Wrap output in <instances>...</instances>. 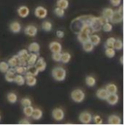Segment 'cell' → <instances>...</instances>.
Here are the masks:
<instances>
[{
	"instance_id": "14",
	"label": "cell",
	"mask_w": 124,
	"mask_h": 125,
	"mask_svg": "<svg viewBox=\"0 0 124 125\" xmlns=\"http://www.w3.org/2000/svg\"><path fill=\"white\" fill-rule=\"evenodd\" d=\"M25 78V83L28 86H34L37 83V79L36 76H32V75H24Z\"/></svg>"
},
{
	"instance_id": "30",
	"label": "cell",
	"mask_w": 124,
	"mask_h": 125,
	"mask_svg": "<svg viewBox=\"0 0 124 125\" xmlns=\"http://www.w3.org/2000/svg\"><path fill=\"white\" fill-rule=\"evenodd\" d=\"M85 83L89 86V87H92L94 86L95 84H96V79L92 77V76H88V77H86V79H85Z\"/></svg>"
},
{
	"instance_id": "12",
	"label": "cell",
	"mask_w": 124,
	"mask_h": 125,
	"mask_svg": "<svg viewBox=\"0 0 124 125\" xmlns=\"http://www.w3.org/2000/svg\"><path fill=\"white\" fill-rule=\"evenodd\" d=\"M49 47H50V50H51V52H52V53H53V52H61L62 46L59 42L53 41V42H52V43L50 44Z\"/></svg>"
},
{
	"instance_id": "28",
	"label": "cell",
	"mask_w": 124,
	"mask_h": 125,
	"mask_svg": "<svg viewBox=\"0 0 124 125\" xmlns=\"http://www.w3.org/2000/svg\"><path fill=\"white\" fill-rule=\"evenodd\" d=\"M105 54H106L107 57L113 58V57H114V55H115V50H114V48H106Z\"/></svg>"
},
{
	"instance_id": "33",
	"label": "cell",
	"mask_w": 124,
	"mask_h": 125,
	"mask_svg": "<svg viewBox=\"0 0 124 125\" xmlns=\"http://www.w3.org/2000/svg\"><path fill=\"white\" fill-rule=\"evenodd\" d=\"M56 5H57V7L66 10L69 7V2H68V0H57Z\"/></svg>"
},
{
	"instance_id": "13",
	"label": "cell",
	"mask_w": 124,
	"mask_h": 125,
	"mask_svg": "<svg viewBox=\"0 0 124 125\" xmlns=\"http://www.w3.org/2000/svg\"><path fill=\"white\" fill-rule=\"evenodd\" d=\"M29 13H30V11H29L28 7H26V6H21L18 9V14H19V16L21 18H23V19L24 18H27L28 15H29Z\"/></svg>"
},
{
	"instance_id": "5",
	"label": "cell",
	"mask_w": 124,
	"mask_h": 125,
	"mask_svg": "<svg viewBox=\"0 0 124 125\" xmlns=\"http://www.w3.org/2000/svg\"><path fill=\"white\" fill-rule=\"evenodd\" d=\"M34 14H35V16H36L37 18H39V19H46L47 16H48V10H47L46 8L42 7V6H39V7H37V8L35 9Z\"/></svg>"
},
{
	"instance_id": "18",
	"label": "cell",
	"mask_w": 124,
	"mask_h": 125,
	"mask_svg": "<svg viewBox=\"0 0 124 125\" xmlns=\"http://www.w3.org/2000/svg\"><path fill=\"white\" fill-rule=\"evenodd\" d=\"M108 91L106 90V88H99L97 91H96V96L99 98V99H101V100H106L107 99V97H108Z\"/></svg>"
},
{
	"instance_id": "10",
	"label": "cell",
	"mask_w": 124,
	"mask_h": 125,
	"mask_svg": "<svg viewBox=\"0 0 124 125\" xmlns=\"http://www.w3.org/2000/svg\"><path fill=\"white\" fill-rule=\"evenodd\" d=\"M106 100H107V102H108L110 105L114 106V105H116V104L118 103V101H119V96L116 93H111L108 95V97H107Z\"/></svg>"
},
{
	"instance_id": "49",
	"label": "cell",
	"mask_w": 124,
	"mask_h": 125,
	"mask_svg": "<svg viewBox=\"0 0 124 125\" xmlns=\"http://www.w3.org/2000/svg\"><path fill=\"white\" fill-rule=\"evenodd\" d=\"M117 12H119V13H120V14H122V15H123V7H122V6H120V7H119V9H118V11H117Z\"/></svg>"
},
{
	"instance_id": "44",
	"label": "cell",
	"mask_w": 124,
	"mask_h": 125,
	"mask_svg": "<svg viewBox=\"0 0 124 125\" xmlns=\"http://www.w3.org/2000/svg\"><path fill=\"white\" fill-rule=\"evenodd\" d=\"M98 21H99V22L101 23V25H104V24H106L107 22H110V20H109L108 18L104 17V16H101L100 18H98Z\"/></svg>"
},
{
	"instance_id": "35",
	"label": "cell",
	"mask_w": 124,
	"mask_h": 125,
	"mask_svg": "<svg viewBox=\"0 0 124 125\" xmlns=\"http://www.w3.org/2000/svg\"><path fill=\"white\" fill-rule=\"evenodd\" d=\"M71 54L69 52H63L61 53V58H60V61H62L63 63H68L71 60Z\"/></svg>"
},
{
	"instance_id": "41",
	"label": "cell",
	"mask_w": 124,
	"mask_h": 125,
	"mask_svg": "<svg viewBox=\"0 0 124 125\" xmlns=\"http://www.w3.org/2000/svg\"><path fill=\"white\" fill-rule=\"evenodd\" d=\"M102 29L105 32H111L113 30V24L111 22H107L106 24L102 25Z\"/></svg>"
},
{
	"instance_id": "51",
	"label": "cell",
	"mask_w": 124,
	"mask_h": 125,
	"mask_svg": "<svg viewBox=\"0 0 124 125\" xmlns=\"http://www.w3.org/2000/svg\"><path fill=\"white\" fill-rule=\"evenodd\" d=\"M0 120H1V115H0Z\"/></svg>"
},
{
	"instance_id": "40",
	"label": "cell",
	"mask_w": 124,
	"mask_h": 125,
	"mask_svg": "<svg viewBox=\"0 0 124 125\" xmlns=\"http://www.w3.org/2000/svg\"><path fill=\"white\" fill-rule=\"evenodd\" d=\"M54 13H55V15H56L57 17L62 18V17L65 15V10H64V9H62V8L57 7V8H55V9H54Z\"/></svg>"
},
{
	"instance_id": "2",
	"label": "cell",
	"mask_w": 124,
	"mask_h": 125,
	"mask_svg": "<svg viewBox=\"0 0 124 125\" xmlns=\"http://www.w3.org/2000/svg\"><path fill=\"white\" fill-rule=\"evenodd\" d=\"M71 98L76 103H82L84 100V98H85V94L83 92V90H82L80 88H77V89H74L72 91Z\"/></svg>"
},
{
	"instance_id": "36",
	"label": "cell",
	"mask_w": 124,
	"mask_h": 125,
	"mask_svg": "<svg viewBox=\"0 0 124 125\" xmlns=\"http://www.w3.org/2000/svg\"><path fill=\"white\" fill-rule=\"evenodd\" d=\"M33 108H32V106H26V107H24L23 108V114L25 115V116H27V117H31V115H32V112H33Z\"/></svg>"
},
{
	"instance_id": "1",
	"label": "cell",
	"mask_w": 124,
	"mask_h": 125,
	"mask_svg": "<svg viewBox=\"0 0 124 125\" xmlns=\"http://www.w3.org/2000/svg\"><path fill=\"white\" fill-rule=\"evenodd\" d=\"M66 75H67V72L64 68L62 67H55L52 69V78L57 81V82H63L65 79H66Z\"/></svg>"
},
{
	"instance_id": "34",
	"label": "cell",
	"mask_w": 124,
	"mask_h": 125,
	"mask_svg": "<svg viewBox=\"0 0 124 125\" xmlns=\"http://www.w3.org/2000/svg\"><path fill=\"white\" fill-rule=\"evenodd\" d=\"M7 99H8V101L11 104H15L18 101V96H17V94H15L14 92H11V93H9L7 95Z\"/></svg>"
},
{
	"instance_id": "15",
	"label": "cell",
	"mask_w": 124,
	"mask_h": 125,
	"mask_svg": "<svg viewBox=\"0 0 124 125\" xmlns=\"http://www.w3.org/2000/svg\"><path fill=\"white\" fill-rule=\"evenodd\" d=\"M108 123L111 125H120L121 124V118L116 115H113L109 117Z\"/></svg>"
},
{
	"instance_id": "22",
	"label": "cell",
	"mask_w": 124,
	"mask_h": 125,
	"mask_svg": "<svg viewBox=\"0 0 124 125\" xmlns=\"http://www.w3.org/2000/svg\"><path fill=\"white\" fill-rule=\"evenodd\" d=\"M28 52L38 53V52H40V45H39L38 43H36V42L31 43L30 45L28 46Z\"/></svg>"
},
{
	"instance_id": "21",
	"label": "cell",
	"mask_w": 124,
	"mask_h": 125,
	"mask_svg": "<svg viewBox=\"0 0 124 125\" xmlns=\"http://www.w3.org/2000/svg\"><path fill=\"white\" fill-rule=\"evenodd\" d=\"M14 82L18 84V85H23L25 83V78L24 76H22L21 74H17L15 76V80Z\"/></svg>"
},
{
	"instance_id": "47",
	"label": "cell",
	"mask_w": 124,
	"mask_h": 125,
	"mask_svg": "<svg viewBox=\"0 0 124 125\" xmlns=\"http://www.w3.org/2000/svg\"><path fill=\"white\" fill-rule=\"evenodd\" d=\"M19 124H25V125H28L30 124V121L28 120V119H21V120H20V122H19Z\"/></svg>"
},
{
	"instance_id": "20",
	"label": "cell",
	"mask_w": 124,
	"mask_h": 125,
	"mask_svg": "<svg viewBox=\"0 0 124 125\" xmlns=\"http://www.w3.org/2000/svg\"><path fill=\"white\" fill-rule=\"evenodd\" d=\"M83 50L84 52H92L93 50H94V45L89 40L85 41V42L83 43Z\"/></svg>"
},
{
	"instance_id": "45",
	"label": "cell",
	"mask_w": 124,
	"mask_h": 125,
	"mask_svg": "<svg viewBox=\"0 0 124 125\" xmlns=\"http://www.w3.org/2000/svg\"><path fill=\"white\" fill-rule=\"evenodd\" d=\"M92 120L95 124H103V119L99 115H95L94 117H92Z\"/></svg>"
},
{
	"instance_id": "24",
	"label": "cell",
	"mask_w": 124,
	"mask_h": 125,
	"mask_svg": "<svg viewBox=\"0 0 124 125\" xmlns=\"http://www.w3.org/2000/svg\"><path fill=\"white\" fill-rule=\"evenodd\" d=\"M89 41L92 43L94 46H97V45L100 44V42H101V38H100L99 35H97V34H93L92 33V34L89 36Z\"/></svg>"
},
{
	"instance_id": "16",
	"label": "cell",
	"mask_w": 124,
	"mask_h": 125,
	"mask_svg": "<svg viewBox=\"0 0 124 125\" xmlns=\"http://www.w3.org/2000/svg\"><path fill=\"white\" fill-rule=\"evenodd\" d=\"M10 30L13 32V33H20L21 31V25L19 21H13L11 24H10Z\"/></svg>"
},
{
	"instance_id": "11",
	"label": "cell",
	"mask_w": 124,
	"mask_h": 125,
	"mask_svg": "<svg viewBox=\"0 0 124 125\" xmlns=\"http://www.w3.org/2000/svg\"><path fill=\"white\" fill-rule=\"evenodd\" d=\"M37 32H38V28L35 26V25H27L25 28H24V33L27 35V36H30V37H34L37 35Z\"/></svg>"
},
{
	"instance_id": "31",
	"label": "cell",
	"mask_w": 124,
	"mask_h": 125,
	"mask_svg": "<svg viewBox=\"0 0 124 125\" xmlns=\"http://www.w3.org/2000/svg\"><path fill=\"white\" fill-rule=\"evenodd\" d=\"M42 29H43L44 31H47V32L52 31V22H51V21H44V22L42 23Z\"/></svg>"
},
{
	"instance_id": "32",
	"label": "cell",
	"mask_w": 124,
	"mask_h": 125,
	"mask_svg": "<svg viewBox=\"0 0 124 125\" xmlns=\"http://www.w3.org/2000/svg\"><path fill=\"white\" fill-rule=\"evenodd\" d=\"M114 49L116 51H121L123 49V43L120 39H115L114 44Z\"/></svg>"
},
{
	"instance_id": "27",
	"label": "cell",
	"mask_w": 124,
	"mask_h": 125,
	"mask_svg": "<svg viewBox=\"0 0 124 125\" xmlns=\"http://www.w3.org/2000/svg\"><path fill=\"white\" fill-rule=\"evenodd\" d=\"M14 69H15V72L17 74H21V75H24L25 72L27 71V67L21 66V65H17L16 67H14Z\"/></svg>"
},
{
	"instance_id": "29",
	"label": "cell",
	"mask_w": 124,
	"mask_h": 125,
	"mask_svg": "<svg viewBox=\"0 0 124 125\" xmlns=\"http://www.w3.org/2000/svg\"><path fill=\"white\" fill-rule=\"evenodd\" d=\"M114 12V11L112 8H106V9L103 10V12H102V16H104V17H106V18H108V19L110 20L111 17L113 16Z\"/></svg>"
},
{
	"instance_id": "38",
	"label": "cell",
	"mask_w": 124,
	"mask_h": 125,
	"mask_svg": "<svg viewBox=\"0 0 124 125\" xmlns=\"http://www.w3.org/2000/svg\"><path fill=\"white\" fill-rule=\"evenodd\" d=\"M9 68H10V66L7 62H5V61L0 62V72L1 73H6L9 70Z\"/></svg>"
},
{
	"instance_id": "8",
	"label": "cell",
	"mask_w": 124,
	"mask_h": 125,
	"mask_svg": "<svg viewBox=\"0 0 124 125\" xmlns=\"http://www.w3.org/2000/svg\"><path fill=\"white\" fill-rule=\"evenodd\" d=\"M64 116H65V114H64L62 109H54L52 111V117L54 120L61 121V120H63Z\"/></svg>"
},
{
	"instance_id": "25",
	"label": "cell",
	"mask_w": 124,
	"mask_h": 125,
	"mask_svg": "<svg viewBox=\"0 0 124 125\" xmlns=\"http://www.w3.org/2000/svg\"><path fill=\"white\" fill-rule=\"evenodd\" d=\"M28 54H29V52H28V51H27V50H21V51H20V52H18L17 56H18V58H19V59L26 60V59H27V57H28Z\"/></svg>"
},
{
	"instance_id": "3",
	"label": "cell",
	"mask_w": 124,
	"mask_h": 125,
	"mask_svg": "<svg viewBox=\"0 0 124 125\" xmlns=\"http://www.w3.org/2000/svg\"><path fill=\"white\" fill-rule=\"evenodd\" d=\"M92 115L89 113V112H83L81 115H80V116H79V119H80V121L82 122V123H83V124H89V123H91V121H92Z\"/></svg>"
},
{
	"instance_id": "4",
	"label": "cell",
	"mask_w": 124,
	"mask_h": 125,
	"mask_svg": "<svg viewBox=\"0 0 124 125\" xmlns=\"http://www.w3.org/2000/svg\"><path fill=\"white\" fill-rule=\"evenodd\" d=\"M89 26H90L92 32H99L102 29V25H101V23L99 22L98 18H96V17H92V18H91Z\"/></svg>"
},
{
	"instance_id": "9",
	"label": "cell",
	"mask_w": 124,
	"mask_h": 125,
	"mask_svg": "<svg viewBox=\"0 0 124 125\" xmlns=\"http://www.w3.org/2000/svg\"><path fill=\"white\" fill-rule=\"evenodd\" d=\"M15 76H16V72H15L14 67L9 68V70L5 73V81L8 83H14Z\"/></svg>"
},
{
	"instance_id": "6",
	"label": "cell",
	"mask_w": 124,
	"mask_h": 125,
	"mask_svg": "<svg viewBox=\"0 0 124 125\" xmlns=\"http://www.w3.org/2000/svg\"><path fill=\"white\" fill-rule=\"evenodd\" d=\"M110 21L112 23H114V24L120 23V22L123 21V15L120 14L119 12H117V11H114V14H113V16L110 19Z\"/></svg>"
},
{
	"instance_id": "17",
	"label": "cell",
	"mask_w": 124,
	"mask_h": 125,
	"mask_svg": "<svg viewBox=\"0 0 124 125\" xmlns=\"http://www.w3.org/2000/svg\"><path fill=\"white\" fill-rule=\"evenodd\" d=\"M39 56H38V54L36 53V52H31L28 54V57H27V59H26V62H27V65H34L35 62L37 61V58H38Z\"/></svg>"
},
{
	"instance_id": "48",
	"label": "cell",
	"mask_w": 124,
	"mask_h": 125,
	"mask_svg": "<svg viewBox=\"0 0 124 125\" xmlns=\"http://www.w3.org/2000/svg\"><path fill=\"white\" fill-rule=\"evenodd\" d=\"M64 35H65V33H64L63 31H61V30L56 31V36H57L58 38H60V39H62V38L64 37Z\"/></svg>"
},
{
	"instance_id": "23",
	"label": "cell",
	"mask_w": 124,
	"mask_h": 125,
	"mask_svg": "<svg viewBox=\"0 0 124 125\" xmlns=\"http://www.w3.org/2000/svg\"><path fill=\"white\" fill-rule=\"evenodd\" d=\"M39 74V71L36 69V67L34 65H31V66H27V71L25 72L24 75H32V76H37Z\"/></svg>"
},
{
	"instance_id": "50",
	"label": "cell",
	"mask_w": 124,
	"mask_h": 125,
	"mask_svg": "<svg viewBox=\"0 0 124 125\" xmlns=\"http://www.w3.org/2000/svg\"><path fill=\"white\" fill-rule=\"evenodd\" d=\"M119 61H120V63H121V64H122V61H123V57H122V56H121V57H120V59H119Z\"/></svg>"
},
{
	"instance_id": "46",
	"label": "cell",
	"mask_w": 124,
	"mask_h": 125,
	"mask_svg": "<svg viewBox=\"0 0 124 125\" xmlns=\"http://www.w3.org/2000/svg\"><path fill=\"white\" fill-rule=\"evenodd\" d=\"M111 3H112L113 6L117 7V6H119L121 4V0H111Z\"/></svg>"
},
{
	"instance_id": "19",
	"label": "cell",
	"mask_w": 124,
	"mask_h": 125,
	"mask_svg": "<svg viewBox=\"0 0 124 125\" xmlns=\"http://www.w3.org/2000/svg\"><path fill=\"white\" fill-rule=\"evenodd\" d=\"M43 116V112L42 110L40 109H34L33 112H32V115H31V117L34 119V120H40Z\"/></svg>"
},
{
	"instance_id": "39",
	"label": "cell",
	"mask_w": 124,
	"mask_h": 125,
	"mask_svg": "<svg viewBox=\"0 0 124 125\" xmlns=\"http://www.w3.org/2000/svg\"><path fill=\"white\" fill-rule=\"evenodd\" d=\"M114 41H115L114 38H113V37L109 38V39L106 41V43H105V48H114Z\"/></svg>"
},
{
	"instance_id": "37",
	"label": "cell",
	"mask_w": 124,
	"mask_h": 125,
	"mask_svg": "<svg viewBox=\"0 0 124 125\" xmlns=\"http://www.w3.org/2000/svg\"><path fill=\"white\" fill-rule=\"evenodd\" d=\"M18 62H19V60H18V56L15 55V56H13V57H11V58L9 59L8 64H9L10 67H16V66L18 65Z\"/></svg>"
},
{
	"instance_id": "7",
	"label": "cell",
	"mask_w": 124,
	"mask_h": 125,
	"mask_svg": "<svg viewBox=\"0 0 124 125\" xmlns=\"http://www.w3.org/2000/svg\"><path fill=\"white\" fill-rule=\"evenodd\" d=\"M34 66L36 67V69L39 71V72H44L47 68V63L45 61L44 57H38L37 58V61L35 62Z\"/></svg>"
},
{
	"instance_id": "26",
	"label": "cell",
	"mask_w": 124,
	"mask_h": 125,
	"mask_svg": "<svg viewBox=\"0 0 124 125\" xmlns=\"http://www.w3.org/2000/svg\"><path fill=\"white\" fill-rule=\"evenodd\" d=\"M106 90L108 91V93H117V86L114 83H109L106 85Z\"/></svg>"
},
{
	"instance_id": "43",
	"label": "cell",
	"mask_w": 124,
	"mask_h": 125,
	"mask_svg": "<svg viewBox=\"0 0 124 125\" xmlns=\"http://www.w3.org/2000/svg\"><path fill=\"white\" fill-rule=\"evenodd\" d=\"M52 60H54L56 62H59L60 58H61V52H53L52 55Z\"/></svg>"
},
{
	"instance_id": "42",
	"label": "cell",
	"mask_w": 124,
	"mask_h": 125,
	"mask_svg": "<svg viewBox=\"0 0 124 125\" xmlns=\"http://www.w3.org/2000/svg\"><path fill=\"white\" fill-rule=\"evenodd\" d=\"M21 104L23 107H26V106H30L31 104H32V101H31V99L27 98V97H25V98H22V99H21Z\"/></svg>"
}]
</instances>
